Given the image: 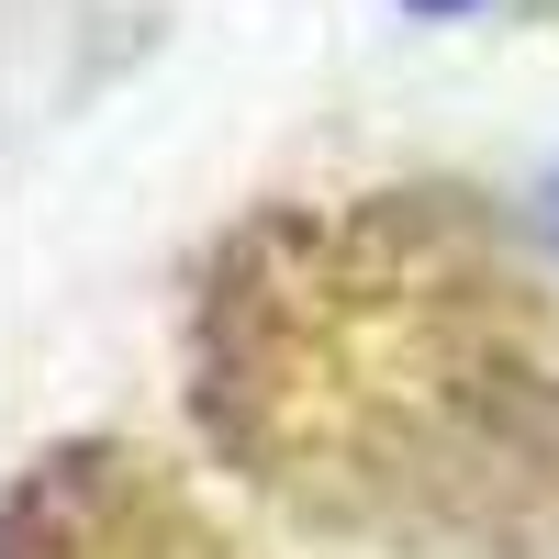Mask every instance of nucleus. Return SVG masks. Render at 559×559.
Instances as JSON below:
<instances>
[{
  "label": "nucleus",
  "mask_w": 559,
  "mask_h": 559,
  "mask_svg": "<svg viewBox=\"0 0 559 559\" xmlns=\"http://www.w3.org/2000/svg\"><path fill=\"white\" fill-rule=\"evenodd\" d=\"M414 12H471V0H414Z\"/></svg>",
  "instance_id": "f257e3e1"
},
{
  "label": "nucleus",
  "mask_w": 559,
  "mask_h": 559,
  "mask_svg": "<svg viewBox=\"0 0 559 559\" xmlns=\"http://www.w3.org/2000/svg\"><path fill=\"white\" fill-rule=\"evenodd\" d=\"M548 236H559V179H548Z\"/></svg>",
  "instance_id": "f03ea898"
}]
</instances>
